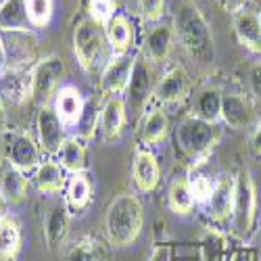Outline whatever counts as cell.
<instances>
[{
  "label": "cell",
  "mask_w": 261,
  "mask_h": 261,
  "mask_svg": "<svg viewBox=\"0 0 261 261\" xmlns=\"http://www.w3.org/2000/svg\"><path fill=\"white\" fill-rule=\"evenodd\" d=\"M144 228V207L132 192H121L105 213V236L115 249L132 247Z\"/></svg>",
  "instance_id": "1"
},
{
  "label": "cell",
  "mask_w": 261,
  "mask_h": 261,
  "mask_svg": "<svg viewBox=\"0 0 261 261\" xmlns=\"http://www.w3.org/2000/svg\"><path fill=\"white\" fill-rule=\"evenodd\" d=\"M178 38L184 53L192 63H197L199 67H209L213 63L215 59L213 34L199 7L190 3V0H182L178 11Z\"/></svg>",
  "instance_id": "2"
},
{
  "label": "cell",
  "mask_w": 261,
  "mask_h": 261,
  "mask_svg": "<svg viewBox=\"0 0 261 261\" xmlns=\"http://www.w3.org/2000/svg\"><path fill=\"white\" fill-rule=\"evenodd\" d=\"M220 140V132L217 125L209 123L197 115H188L184 117L173 132V142H176V150L192 165L203 163L213 146Z\"/></svg>",
  "instance_id": "3"
},
{
  "label": "cell",
  "mask_w": 261,
  "mask_h": 261,
  "mask_svg": "<svg viewBox=\"0 0 261 261\" xmlns=\"http://www.w3.org/2000/svg\"><path fill=\"white\" fill-rule=\"evenodd\" d=\"M109 44L105 28L98 25L90 17H84L75 23L73 30V55L80 63V67L86 73H92L98 63L102 61L105 46Z\"/></svg>",
  "instance_id": "4"
},
{
  "label": "cell",
  "mask_w": 261,
  "mask_h": 261,
  "mask_svg": "<svg viewBox=\"0 0 261 261\" xmlns=\"http://www.w3.org/2000/svg\"><path fill=\"white\" fill-rule=\"evenodd\" d=\"M65 73H67V67H65L61 57L50 55L40 59L30 69V98L38 107L50 105V100L61 88Z\"/></svg>",
  "instance_id": "5"
},
{
  "label": "cell",
  "mask_w": 261,
  "mask_h": 261,
  "mask_svg": "<svg viewBox=\"0 0 261 261\" xmlns=\"http://www.w3.org/2000/svg\"><path fill=\"white\" fill-rule=\"evenodd\" d=\"M257 220V190L251 178V171L243 169L236 176V194H234V211H232V228L241 238L253 234Z\"/></svg>",
  "instance_id": "6"
},
{
  "label": "cell",
  "mask_w": 261,
  "mask_h": 261,
  "mask_svg": "<svg viewBox=\"0 0 261 261\" xmlns=\"http://www.w3.org/2000/svg\"><path fill=\"white\" fill-rule=\"evenodd\" d=\"M7 55V67L30 71L38 59V38L30 30H7L0 32Z\"/></svg>",
  "instance_id": "7"
},
{
  "label": "cell",
  "mask_w": 261,
  "mask_h": 261,
  "mask_svg": "<svg viewBox=\"0 0 261 261\" xmlns=\"http://www.w3.org/2000/svg\"><path fill=\"white\" fill-rule=\"evenodd\" d=\"M5 138V161L28 171H34L42 163V148L32 138L30 132H15L7 129L3 134Z\"/></svg>",
  "instance_id": "8"
},
{
  "label": "cell",
  "mask_w": 261,
  "mask_h": 261,
  "mask_svg": "<svg viewBox=\"0 0 261 261\" xmlns=\"http://www.w3.org/2000/svg\"><path fill=\"white\" fill-rule=\"evenodd\" d=\"M150 94H155V69H153V63L142 55L134 59L132 77H129L127 90H125L127 107L134 111V115H140L144 111L146 102L150 100Z\"/></svg>",
  "instance_id": "9"
},
{
  "label": "cell",
  "mask_w": 261,
  "mask_h": 261,
  "mask_svg": "<svg viewBox=\"0 0 261 261\" xmlns=\"http://www.w3.org/2000/svg\"><path fill=\"white\" fill-rule=\"evenodd\" d=\"M134 59L129 53L125 55H111L107 59L105 67L100 71V94L105 98H111V96H119L127 90V84L129 77H132V69H134Z\"/></svg>",
  "instance_id": "10"
},
{
  "label": "cell",
  "mask_w": 261,
  "mask_h": 261,
  "mask_svg": "<svg viewBox=\"0 0 261 261\" xmlns=\"http://www.w3.org/2000/svg\"><path fill=\"white\" fill-rule=\"evenodd\" d=\"M234 194H236V178L232 173H220V176L213 180V190L205 203V211L211 222H215V224L232 222Z\"/></svg>",
  "instance_id": "11"
},
{
  "label": "cell",
  "mask_w": 261,
  "mask_h": 261,
  "mask_svg": "<svg viewBox=\"0 0 261 261\" xmlns=\"http://www.w3.org/2000/svg\"><path fill=\"white\" fill-rule=\"evenodd\" d=\"M36 129H38V144L42 148V153L46 155H59V150L65 142V127L63 121L59 119L57 111L53 105H42L38 107L36 115Z\"/></svg>",
  "instance_id": "12"
},
{
  "label": "cell",
  "mask_w": 261,
  "mask_h": 261,
  "mask_svg": "<svg viewBox=\"0 0 261 261\" xmlns=\"http://www.w3.org/2000/svg\"><path fill=\"white\" fill-rule=\"evenodd\" d=\"M190 94V80L184 67L173 65L155 84V100L161 107H180Z\"/></svg>",
  "instance_id": "13"
},
{
  "label": "cell",
  "mask_w": 261,
  "mask_h": 261,
  "mask_svg": "<svg viewBox=\"0 0 261 261\" xmlns=\"http://www.w3.org/2000/svg\"><path fill=\"white\" fill-rule=\"evenodd\" d=\"M132 182L138 192L150 194L159 188L161 182V165L157 155L148 146H140L132 163Z\"/></svg>",
  "instance_id": "14"
},
{
  "label": "cell",
  "mask_w": 261,
  "mask_h": 261,
  "mask_svg": "<svg viewBox=\"0 0 261 261\" xmlns=\"http://www.w3.org/2000/svg\"><path fill=\"white\" fill-rule=\"evenodd\" d=\"M53 109L65 127H77L86 109V98L77 86L63 84L53 98Z\"/></svg>",
  "instance_id": "15"
},
{
  "label": "cell",
  "mask_w": 261,
  "mask_h": 261,
  "mask_svg": "<svg viewBox=\"0 0 261 261\" xmlns=\"http://www.w3.org/2000/svg\"><path fill=\"white\" fill-rule=\"evenodd\" d=\"M127 123V111H125V98L123 96H111L102 102L100 117H98V132L105 142H113L121 136L123 127Z\"/></svg>",
  "instance_id": "16"
},
{
  "label": "cell",
  "mask_w": 261,
  "mask_h": 261,
  "mask_svg": "<svg viewBox=\"0 0 261 261\" xmlns=\"http://www.w3.org/2000/svg\"><path fill=\"white\" fill-rule=\"evenodd\" d=\"M173 40H176V30L171 23L159 21L153 28H148L144 36V57L150 63H163L167 61L171 48H173Z\"/></svg>",
  "instance_id": "17"
},
{
  "label": "cell",
  "mask_w": 261,
  "mask_h": 261,
  "mask_svg": "<svg viewBox=\"0 0 261 261\" xmlns=\"http://www.w3.org/2000/svg\"><path fill=\"white\" fill-rule=\"evenodd\" d=\"M222 121L232 129H247L253 123V105L241 92L222 94Z\"/></svg>",
  "instance_id": "18"
},
{
  "label": "cell",
  "mask_w": 261,
  "mask_h": 261,
  "mask_svg": "<svg viewBox=\"0 0 261 261\" xmlns=\"http://www.w3.org/2000/svg\"><path fill=\"white\" fill-rule=\"evenodd\" d=\"M30 98V71L5 67L0 71V100L5 105H23Z\"/></svg>",
  "instance_id": "19"
},
{
  "label": "cell",
  "mask_w": 261,
  "mask_h": 261,
  "mask_svg": "<svg viewBox=\"0 0 261 261\" xmlns=\"http://www.w3.org/2000/svg\"><path fill=\"white\" fill-rule=\"evenodd\" d=\"M71 228V211L67 209L65 203H57L48 215H46V222H44V241L46 247L50 251H59L65 241H67V234Z\"/></svg>",
  "instance_id": "20"
},
{
  "label": "cell",
  "mask_w": 261,
  "mask_h": 261,
  "mask_svg": "<svg viewBox=\"0 0 261 261\" xmlns=\"http://www.w3.org/2000/svg\"><path fill=\"white\" fill-rule=\"evenodd\" d=\"M63 203L71 213H84L92 203V182L86 176V171L69 173L67 184L63 190Z\"/></svg>",
  "instance_id": "21"
},
{
  "label": "cell",
  "mask_w": 261,
  "mask_h": 261,
  "mask_svg": "<svg viewBox=\"0 0 261 261\" xmlns=\"http://www.w3.org/2000/svg\"><path fill=\"white\" fill-rule=\"evenodd\" d=\"M234 32L238 42L251 53L261 55V17L257 11L243 9L234 15Z\"/></svg>",
  "instance_id": "22"
},
{
  "label": "cell",
  "mask_w": 261,
  "mask_h": 261,
  "mask_svg": "<svg viewBox=\"0 0 261 261\" xmlns=\"http://www.w3.org/2000/svg\"><path fill=\"white\" fill-rule=\"evenodd\" d=\"M105 36H107V42L111 50L115 55H125L134 48V42H136V30H134V23L132 19L123 13H117L109 25L105 28Z\"/></svg>",
  "instance_id": "23"
},
{
  "label": "cell",
  "mask_w": 261,
  "mask_h": 261,
  "mask_svg": "<svg viewBox=\"0 0 261 261\" xmlns=\"http://www.w3.org/2000/svg\"><path fill=\"white\" fill-rule=\"evenodd\" d=\"M167 132H169V115L165 113L163 107H153L146 111V115L138 125V142L144 146H155L165 140Z\"/></svg>",
  "instance_id": "24"
},
{
  "label": "cell",
  "mask_w": 261,
  "mask_h": 261,
  "mask_svg": "<svg viewBox=\"0 0 261 261\" xmlns=\"http://www.w3.org/2000/svg\"><path fill=\"white\" fill-rule=\"evenodd\" d=\"M32 180L42 194H59L67 184V176L59 161H42L32 171Z\"/></svg>",
  "instance_id": "25"
},
{
  "label": "cell",
  "mask_w": 261,
  "mask_h": 261,
  "mask_svg": "<svg viewBox=\"0 0 261 261\" xmlns=\"http://www.w3.org/2000/svg\"><path fill=\"white\" fill-rule=\"evenodd\" d=\"M28 188H30L28 173L11 163H5V167L0 169V190H3L9 205H17L23 201L28 197Z\"/></svg>",
  "instance_id": "26"
},
{
  "label": "cell",
  "mask_w": 261,
  "mask_h": 261,
  "mask_svg": "<svg viewBox=\"0 0 261 261\" xmlns=\"http://www.w3.org/2000/svg\"><path fill=\"white\" fill-rule=\"evenodd\" d=\"M23 243V232L17 217L7 215L0 220V261H17Z\"/></svg>",
  "instance_id": "27"
},
{
  "label": "cell",
  "mask_w": 261,
  "mask_h": 261,
  "mask_svg": "<svg viewBox=\"0 0 261 261\" xmlns=\"http://www.w3.org/2000/svg\"><path fill=\"white\" fill-rule=\"evenodd\" d=\"M57 157H59L61 167L69 173H80L88 169V150H86V144L77 136L65 138Z\"/></svg>",
  "instance_id": "28"
},
{
  "label": "cell",
  "mask_w": 261,
  "mask_h": 261,
  "mask_svg": "<svg viewBox=\"0 0 261 261\" xmlns=\"http://www.w3.org/2000/svg\"><path fill=\"white\" fill-rule=\"evenodd\" d=\"M107 247L94 236H82L73 241L63 255V261H107Z\"/></svg>",
  "instance_id": "29"
},
{
  "label": "cell",
  "mask_w": 261,
  "mask_h": 261,
  "mask_svg": "<svg viewBox=\"0 0 261 261\" xmlns=\"http://www.w3.org/2000/svg\"><path fill=\"white\" fill-rule=\"evenodd\" d=\"M167 205H169L171 213H176V215H188V213H192L197 201H194V197H192L188 178L176 176V178L171 180V184L167 188Z\"/></svg>",
  "instance_id": "30"
},
{
  "label": "cell",
  "mask_w": 261,
  "mask_h": 261,
  "mask_svg": "<svg viewBox=\"0 0 261 261\" xmlns=\"http://www.w3.org/2000/svg\"><path fill=\"white\" fill-rule=\"evenodd\" d=\"M222 94L224 92L215 86L203 88L194 98V115L209 123H217L222 119Z\"/></svg>",
  "instance_id": "31"
},
{
  "label": "cell",
  "mask_w": 261,
  "mask_h": 261,
  "mask_svg": "<svg viewBox=\"0 0 261 261\" xmlns=\"http://www.w3.org/2000/svg\"><path fill=\"white\" fill-rule=\"evenodd\" d=\"M25 13V0H5L0 5V32L7 30H30Z\"/></svg>",
  "instance_id": "32"
},
{
  "label": "cell",
  "mask_w": 261,
  "mask_h": 261,
  "mask_svg": "<svg viewBox=\"0 0 261 261\" xmlns=\"http://www.w3.org/2000/svg\"><path fill=\"white\" fill-rule=\"evenodd\" d=\"M25 13L30 25L36 30H44L55 15V0H25Z\"/></svg>",
  "instance_id": "33"
},
{
  "label": "cell",
  "mask_w": 261,
  "mask_h": 261,
  "mask_svg": "<svg viewBox=\"0 0 261 261\" xmlns=\"http://www.w3.org/2000/svg\"><path fill=\"white\" fill-rule=\"evenodd\" d=\"M188 184H190L194 201L205 205L207 199H209V194H211V190H213V180L207 176L205 171L199 169V165H194L190 169V173H188Z\"/></svg>",
  "instance_id": "34"
},
{
  "label": "cell",
  "mask_w": 261,
  "mask_h": 261,
  "mask_svg": "<svg viewBox=\"0 0 261 261\" xmlns=\"http://www.w3.org/2000/svg\"><path fill=\"white\" fill-rule=\"evenodd\" d=\"M119 0H88V17L98 25L107 28L109 21L117 15Z\"/></svg>",
  "instance_id": "35"
},
{
  "label": "cell",
  "mask_w": 261,
  "mask_h": 261,
  "mask_svg": "<svg viewBox=\"0 0 261 261\" xmlns=\"http://www.w3.org/2000/svg\"><path fill=\"white\" fill-rule=\"evenodd\" d=\"M100 109L98 102L94 98H88L86 100V109H84V115H82V121H80V138L88 140L94 136V132L98 129V117H100Z\"/></svg>",
  "instance_id": "36"
},
{
  "label": "cell",
  "mask_w": 261,
  "mask_h": 261,
  "mask_svg": "<svg viewBox=\"0 0 261 261\" xmlns=\"http://www.w3.org/2000/svg\"><path fill=\"white\" fill-rule=\"evenodd\" d=\"M226 253V238L220 232H207L201 245L203 261H222Z\"/></svg>",
  "instance_id": "37"
},
{
  "label": "cell",
  "mask_w": 261,
  "mask_h": 261,
  "mask_svg": "<svg viewBox=\"0 0 261 261\" xmlns=\"http://www.w3.org/2000/svg\"><path fill=\"white\" fill-rule=\"evenodd\" d=\"M165 11V0H138V13L148 23H159Z\"/></svg>",
  "instance_id": "38"
},
{
  "label": "cell",
  "mask_w": 261,
  "mask_h": 261,
  "mask_svg": "<svg viewBox=\"0 0 261 261\" xmlns=\"http://www.w3.org/2000/svg\"><path fill=\"white\" fill-rule=\"evenodd\" d=\"M249 88H251V94L257 100H261V61L255 63L249 71Z\"/></svg>",
  "instance_id": "39"
},
{
  "label": "cell",
  "mask_w": 261,
  "mask_h": 261,
  "mask_svg": "<svg viewBox=\"0 0 261 261\" xmlns=\"http://www.w3.org/2000/svg\"><path fill=\"white\" fill-rule=\"evenodd\" d=\"M173 251L169 245H155L148 253V261H173Z\"/></svg>",
  "instance_id": "40"
},
{
  "label": "cell",
  "mask_w": 261,
  "mask_h": 261,
  "mask_svg": "<svg viewBox=\"0 0 261 261\" xmlns=\"http://www.w3.org/2000/svg\"><path fill=\"white\" fill-rule=\"evenodd\" d=\"M249 150H251L253 157L261 159V121L255 125L253 134H251V138H249Z\"/></svg>",
  "instance_id": "41"
},
{
  "label": "cell",
  "mask_w": 261,
  "mask_h": 261,
  "mask_svg": "<svg viewBox=\"0 0 261 261\" xmlns=\"http://www.w3.org/2000/svg\"><path fill=\"white\" fill-rule=\"evenodd\" d=\"M217 3H220V7H222L226 13L236 15V13H241V11L245 9L247 0H217Z\"/></svg>",
  "instance_id": "42"
},
{
  "label": "cell",
  "mask_w": 261,
  "mask_h": 261,
  "mask_svg": "<svg viewBox=\"0 0 261 261\" xmlns=\"http://www.w3.org/2000/svg\"><path fill=\"white\" fill-rule=\"evenodd\" d=\"M7 132V105L0 100V134Z\"/></svg>",
  "instance_id": "43"
},
{
  "label": "cell",
  "mask_w": 261,
  "mask_h": 261,
  "mask_svg": "<svg viewBox=\"0 0 261 261\" xmlns=\"http://www.w3.org/2000/svg\"><path fill=\"white\" fill-rule=\"evenodd\" d=\"M7 207H9V201L5 199L3 190H0V220H3V217H7V215H9V213H7Z\"/></svg>",
  "instance_id": "44"
},
{
  "label": "cell",
  "mask_w": 261,
  "mask_h": 261,
  "mask_svg": "<svg viewBox=\"0 0 261 261\" xmlns=\"http://www.w3.org/2000/svg\"><path fill=\"white\" fill-rule=\"evenodd\" d=\"M7 67V55H5V44H3V36H0V71Z\"/></svg>",
  "instance_id": "45"
},
{
  "label": "cell",
  "mask_w": 261,
  "mask_h": 261,
  "mask_svg": "<svg viewBox=\"0 0 261 261\" xmlns=\"http://www.w3.org/2000/svg\"><path fill=\"white\" fill-rule=\"evenodd\" d=\"M249 261H257V257H255V253H251V255H249Z\"/></svg>",
  "instance_id": "46"
},
{
  "label": "cell",
  "mask_w": 261,
  "mask_h": 261,
  "mask_svg": "<svg viewBox=\"0 0 261 261\" xmlns=\"http://www.w3.org/2000/svg\"><path fill=\"white\" fill-rule=\"evenodd\" d=\"M255 11H257V13H259V17H261V0H259V7H257Z\"/></svg>",
  "instance_id": "47"
},
{
  "label": "cell",
  "mask_w": 261,
  "mask_h": 261,
  "mask_svg": "<svg viewBox=\"0 0 261 261\" xmlns=\"http://www.w3.org/2000/svg\"><path fill=\"white\" fill-rule=\"evenodd\" d=\"M3 3H5V0H0V5H3Z\"/></svg>",
  "instance_id": "48"
},
{
  "label": "cell",
  "mask_w": 261,
  "mask_h": 261,
  "mask_svg": "<svg viewBox=\"0 0 261 261\" xmlns=\"http://www.w3.org/2000/svg\"><path fill=\"white\" fill-rule=\"evenodd\" d=\"M182 261H190V259H182Z\"/></svg>",
  "instance_id": "49"
}]
</instances>
